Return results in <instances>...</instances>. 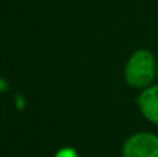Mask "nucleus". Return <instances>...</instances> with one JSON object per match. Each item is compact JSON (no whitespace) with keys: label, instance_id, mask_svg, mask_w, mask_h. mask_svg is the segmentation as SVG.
Here are the masks:
<instances>
[{"label":"nucleus","instance_id":"nucleus-1","mask_svg":"<svg viewBox=\"0 0 158 157\" xmlns=\"http://www.w3.org/2000/svg\"><path fill=\"white\" fill-rule=\"evenodd\" d=\"M156 77V58L146 49L136 50L125 66V81L132 88L144 89Z\"/></svg>","mask_w":158,"mask_h":157},{"label":"nucleus","instance_id":"nucleus-2","mask_svg":"<svg viewBox=\"0 0 158 157\" xmlns=\"http://www.w3.org/2000/svg\"><path fill=\"white\" fill-rule=\"evenodd\" d=\"M122 157H158V135L151 132H137L126 139Z\"/></svg>","mask_w":158,"mask_h":157},{"label":"nucleus","instance_id":"nucleus-3","mask_svg":"<svg viewBox=\"0 0 158 157\" xmlns=\"http://www.w3.org/2000/svg\"><path fill=\"white\" fill-rule=\"evenodd\" d=\"M137 106L144 118L158 125V83L144 88L137 97Z\"/></svg>","mask_w":158,"mask_h":157},{"label":"nucleus","instance_id":"nucleus-4","mask_svg":"<svg viewBox=\"0 0 158 157\" xmlns=\"http://www.w3.org/2000/svg\"><path fill=\"white\" fill-rule=\"evenodd\" d=\"M56 157H77V152L71 147H65V149L58 150Z\"/></svg>","mask_w":158,"mask_h":157},{"label":"nucleus","instance_id":"nucleus-5","mask_svg":"<svg viewBox=\"0 0 158 157\" xmlns=\"http://www.w3.org/2000/svg\"><path fill=\"white\" fill-rule=\"evenodd\" d=\"M15 100H17V107H18V108H24V106H25V100L22 99L21 96H17V97H15Z\"/></svg>","mask_w":158,"mask_h":157},{"label":"nucleus","instance_id":"nucleus-6","mask_svg":"<svg viewBox=\"0 0 158 157\" xmlns=\"http://www.w3.org/2000/svg\"><path fill=\"white\" fill-rule=\"evenodd\" d=\"M7 89V82L3 78H0V92H4Z\"/></svg>","mask_w":158,"mask_h":157}]
</instances>
